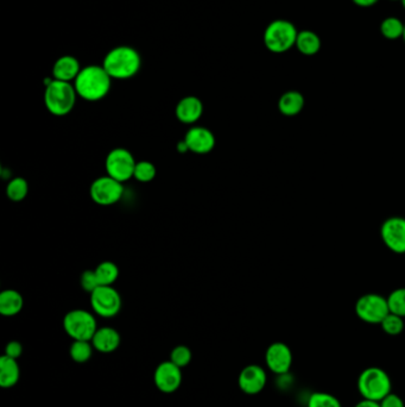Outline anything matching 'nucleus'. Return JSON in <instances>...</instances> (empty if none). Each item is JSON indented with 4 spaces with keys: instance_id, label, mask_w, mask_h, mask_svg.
Segmentation results:
<instances>
[{
    "instance_id": "obj_39",
    "label": "nucleus",
    "mask_w": 405,
    "mask_h": 407,
    "mask_svg": "<svg viewBox=\"0 0 405 407\" xmlns=\"http://www.w3.org/2000/svg\"><path fill=\"white\" fill-rule=\"evenodd\" d=\"M401 3H402L403 7H404L405 10V0H401Z\"/></svg>"
},
{
    "instance_id": "obj_30",
    "label": "nucleus",
    "mask_w": 405,
    "mask_h": 407,
    "mask_svg": "<svg viewBox=\"0 0 405 407\" xmlns=\"http://www.w3.org/2000/svg\"><path fill=\"white\" fill-rule=\"evenodd\" d=\"M379 325L383 328V331L390 336L401 335L404 330L403 317H399L397 314L391 313V312L383 319Z\"/></svg>"
},
{
    "instance_id": "obj_17",
    "label": "nucleus",
    "mask_w": 405,
    "mask_h": 407,
    "mask_svg": "<svg viewBox=\"0 0 405 407\" xmlns=\"http://www.w3.org/2000/svg\"><path fill=\"white\" fill-rule=\"evenodd\" d=\"M82 67L80 61L73 55L58 57L53 66V78L60 81L74 82Z\"/></svg>"
},
{
    "instance_id": "obj_27",
    "label": "nucleus",
    "mask_w": 405,
    "mask_h": 407,
    "mask_svg": "<svg viewBox=\"0 0 405 407\" xmlns=\"http://www.w3.org/2000/svg\"><path fill=\"white\" fill-rule=\"evenodd\" d=\"M156 166L153 162H150V161H139L135 164L133 178L137 181L146 184V182L153 181V179L156 178Z\"/></svg>"
},
{
    "instance_id": "obj_6",
    "label": "nucleus",
    "mask_w": 405,
    "mask_h": 407,
    "mask_svg": "<svg viewBox=\"0 0 405 407\" xmlns=\"http://www.w3.org/2000/svg\"><path fill=\"white\" fill-rule=\"evenodd\" d=\"M63 328L74 341H92L96 335L98 324L94 314L88 311L76 308L68 312L63 318Z\"/></svg>"
},
{
    "instance_id": "obj_22",
    "label": "nucleus",
    "mask_w": 405,
    "mask_h": 407,
    "mask_svg": "<svg viewBox=\"0 0 405 407\" xmlns=\"http://www.w3.org/2000/svg\"><path fill=\"white\" fill-rule=\"evenodd\" d=\"M21 376V369L17 360L4 355L0 358V386L11 388L17 383Z\"/></svg>"
},
{
    "instance_id": "obj_3",
    "label": "nucleus",
    "mask_w": 405,
    "mask_h": 407,
    "mask_svg": "<svg viewBox=\"0 0 405 407\" xmlns=\"http://www.w3.org/2000/svg\"><path fill=\"white\" fill-rule=\"evenodd\" d=\"M78 99L73 82L46 79L44 105L50 114L56 117H64L74 110Z\"/></svg>"
},
{
    "instance_id": "obj_18",
    "label": "nucleus",
    "mask_w": 405,
    "mask_h": 407,
    "mask_svg": "<svg viewBox=\"0 0 405 407\" xmlns=\"http://www.w3.org/2000/svg\"><path fill=\"white\" fill-rule=\"evenodd\" d=\"M94 349L101 353H111L121 346V335L116 328L110 326H103L96 330V335L93 336L92 341Z\"/></svg>"
},
{
    "instance_id": "obj_32",
    "label": "nucleus",
    "mask_w": 405,
    "mask_h": 407,
    "mask_svg": "<svg viewBox=\"0 0 405 407\" xmlns=\"http://www.w3.org/2000/svg\"><path fill=\"white\" fill-rule=\"evenodd\" d=\"M80 285H81V288L85 291V292L91 293L94 292L98 287L100 286L99 280H98V276H96V269H87V271H83L81 274V278H80Z\"/></svg>"
},
{
    "instance_id": "obj_35",
    "label": "nucleus",
    "mask_w": 405,
    "mask_h": 407,
    "mask_svg": "<svg viewBox=\"0 0 405 407\" xmlns=\"http://www.w3.org/2000/svg\"><path fill=\"white\" fill-rule=\"evenodd\" d=\"M353 4L357 5V6L364 7V9H367V7H372L378 4L379 0H352Z\"/></svg>"
},
{
    "instance_id": "obj_36",
    "label": "nucleus",
    "mask_w": 405,
    "mask_h": 407,
    "mask_svg": "<svg viewBox=\"0 0 405 407\" xmlns=\"http://www.w3.org/2000/svg\"><path fill=\"white\" fill-rule=\"evenodd\" d=\"M354 407H381V403L378 401H374V400L363 399Z\"/></svg>"
},
{
    "instance_id": "obj_40",
    "label": "nucleus",
    "mask_w": 405,
    "mask_h": 407,
    "mask_svg": "<svg viewBox=\"0 0 405 407\" xmlns=\"http://www.w3.org/2000/svg\"><path fill=\"white\" fill-rule=\"evenodd\" d=\"M389 1H401V0H389Z\"/></svg>"
},
{
    "instance_id": "obj_19",
    "label": "nucleus",
    "mask_w": 405,
    "mask_h": 407,
    "mask_svg": "<svg viewBox=\"0 0 405 407\" xmlns=\"http://www.w3.org/2000/svg\"><path fill=\"white\" fill-rule=\"evenodd\" d=\"M306 104L304 96L299 91H287L278 99V110L285 117H294L301 114Z\"/></svg>"
},
{
    "instance_id": "obj_1",
    "label": "nucleus",
    "mask_w": 405,
    "mask_h": 407,
    "mask_svg": "<svg viewBox=\"0 0 405 407\" xmlns=\"http://www.w3.org/2000/svg\"><path fill=\"white\" fill-rule=\"evenodd\" d=\"M112 80L113 79L105 71L103 64H88L82 68L73 84L78 98L96 103L106 98L111 91Z\"/></svg>"
},
{
    "instance_id": "obj_34",
    "label": "nucleus",
    "mask_w": 405,
    "mask_h": 407,
    "mask_svg": "<svg viewBox=\"0 0 405 407\" xmlns=\"http://www.w3.org/2000/svg\"><path fill=\"white\" fill-rule=\"evenodd\" d=\"M379 403H381V407H405L402 398L394 393L388 394L384 399L379 401Z\"/></svg>"
},
{
    "instance_id": "obj_13",
    "label": "nucleus",
    "mask_w": 405,
    "mask_h": 407,
    "mask_svg": "<svg viewBox=\"0 0 405 407\" xmlns=\"http://www.w3.org/2000/svg\"><path fill=\"white\" fill-rule=\"evenodd\" d=\"M265 362L267 368L275 374H287L292 368V349L285 343H272L265 353Z\"/></svg>"
},
{
    "instance_id": "obj_20",
    "label": "nucleus",
    "mask_w": 405,
    "mask_h": 407,
    "mask_svg": "<svg viewBox=\"0 0 405 407\" xmlns=\"http://www.w3.org/2000/svg\"><path fill=\"white\" fill-rule=\"evenodd\" d=\"M24 306V299L16 289H5L0 293V313L5 317L17 316Z\"/></svg>"
},
{
    "instance_id": "obj_33",
    "label": "nucleus",
    "mask_w": 405,
    "mask_h": 407,
    "mask_svg": "<svg viewBox=\"0 0 405 407\" xmlns=\"http://www.w3.org/2000/svg\"><path fill=\"white\" fill-rule=\"evenodd\" d=\"M21 353H23V346L18 341H11L5 346V355L11 358L17 360L18 357L21 356Z\"/></svg>"
},
{
    "instance_id": "obj_21",
    "label": "nucleus",
    "mask_w": 405,
    "mask_h": 407,
    "mask_svg": "<svg viewBox=\"0 0 405 407\" xmlns=\"http://www.w3.org/2000/svg\"><path fill=\"white\" fill-rule=\"evenodd\" d=\"M322 42L320 36L313 30H301L296 39V49L304 56H314L321 50Z\"/></svg>"
},
{
    "instance_id": "obj_16",
    "label": "nucleus",
    "mask_w": 405,
    "mask_h": 407,
    "mask_svg": "<svg viewBox=\"0 0 405 407\" xmlns=\"http://www.w3.org/2000/svg\"><path fill=\"white\" fill-rule=\"evenodd\" d=\"M175 114L183 124H194L202 117L203 103L198 96H185L176 105Z\"/></svg>"
},
{
    "instance_id": "obj_7",
    "label": "nucleus",
    "mask_w": 405,
    "mask_h": 407,
    "mask_svg": "<svg viewBox=\"0 0 405 407\" xmlns=\"http://www.w3.org/2000/svg\"><path fill=\"white\" fill-rule=\"evenodd\" d=\"M135 164L137 161L135 160V156L130 150L125 148L111 150L105 160L106 174L123 184L133 178Z\"/></svg>"
},
{
    "instance_id": "obj_23",
    "label": "nucleus",
    "mask_w": 405,
    "mask_h": 407,
    "mask_svg": "<svg viewBox=\"0 0 405 407\" xmlns=\"http://www.w3.org/2000/svg\"><path fill=\"white\" fill-rule=\"evenodd\" d=\"M404 25L402 19L395 16H390L383 19L379 26L381 34L384 39L389 41H396V39H402L403 32H404Z\"/></svg>"
},
{
    "instance_id": "obj_4",
    "label": "nucleus",
    "mask_w": 405,
    "mask_h": 407,
    "mask_svg": "<svg viewBox=\"0 0 405 407\" xmlns=\"http://www.w3.org/2000/svg\"><path fill=\"white\" fill-rule=\"evenodd\" d=\"M299 30L288 19L278 18L267 24L264 30V46L274 54L287 53L296 44Z\"/></svg>"
},
{
    "instance_id": "obj_5",
    "label": "nucleus",
    "mask_w": 405,
    "mask_h": 407,
    "mask_svg": "<svg viewBox=\"0 0 405 407\" xmlns=\"http://www.w3.org/2000/svg\"><path fill=\"white\" fill-rule=\"evenodd\" d=\"M391 378L388 373L379 367L364 369L358 378V389L364 399L381 401L391 393Z\"/></svg>"
},
{
    "instance_id": "obj_26",
    "label": "nucleus",
    "mask_w": 405,
    "mask_h": 407,
    "mask_svg": "<svg viewBox=\"0 0 405 407\" xmlns=\"http://www.w3.org/2000/svg\"><path fill=\"white\" fill-rule=\"evenodd\" d=\"M93 349L94 346L91 341H74L71 343L69 353H71V360L76 363H86L87 361L91 360Z\"/></svg>"
},
{
    "instance_id": "obj_8",
    "label": "nucleus",
    "mask_w": 405,
    "mask_h": 407,
    "mask_svg": "<svg viewBox=\"0 0 405 407\" xmlns=\"http://www.w3.org/2000/svg\"><path fill=\"white\" fill-rule=\"evenodd\" d=\"M356 313L359 319L367 324H381L390 313L388 299L376 293L364 294L357 300Z\"/></svg>"
},
{
    "instance_id": "obj_12",
    "label": "nucleus",
    "mask_w": 405,
    "mask_h": 407,
    "mask_svg": "<svg viewBox=\"0 0 405 407\" xmlns=\"http://www.w3.org/2000/svg\"><path fill=\"white\" fill-rule=\"evenodd\" d=\"M153 380L160 392L167 394L176 392L182 383L181 368L173 363L170 360L162 362L155 371Z\"/></svg>"
},
{
    "instance_id": "obj_37",
    "label": "nucleus",
    "mask_w": 405,
    "mask_h": 407,
    "mask_svg": "<svg viewBox=\"0 0 405 407\" xmlns=\"http://www.w3.org/2000/svg\"><path fill=\"white\" fill-rule=\"evenodd\" d=\"M178 151H180V153L182 154L187 153V151H189L188 146H187V144H185V141H182V142L178 143Z\"/></svg>"
},
{
    "instance_id": "obj_38",
    "label": "nucleus",
    "mask_w": 405,
    "mask_h": 407,
    "mask_svg": "<svg viewBox=\"0 0 405 407\" xmlns=\"http://www.w3.org/2000/svg\"><path fill=\"white\" fill-rule=\"evenodd\" d=\"M402 39H403V41H404V43H405V25H404V32H403V37H402Z\"/></svg>"
},
{
    "instance_id": "obj_24",
    "label": "nucleus",
    "mask_w": 405,
    "mask_h": 407,
    "mask_svg": "<svg viewBox=\"0 0 405 407\" xmlns=\"http://www.w3.org/2000/svg\"><path fill=\"white\" fill-rule=\"evenodd\" d=\"M96 276L100 286H113L119 278V268L112 261H103L96 268Z\"/></svg>"
},
{
    "instance_id": "obj_2",
    "label": "nucleus",
    "mask_w": 405,
    "mask_h": 407,
    "mask_svg": "<svg viewBox=\"0 0 405 407\" xmlns=\"http://www.w3.org/2000/svg\"><path fill=\"white\" fill-rule=\"evenodd\" d=\"M103 67L113 80H128L138 74L142 56L133 46H114L103 57Z\"/></svg>"
},
{
    "instance_id": "obj_15",
    "label": "nucleus",
    "mask_w": 405,
    "mask_h": 407,
    "mask_svg": "<svg viewBox=\"0 0 405 407\" xmlns=\"http://www.w3.org/2000/svg\"><path fill=\"white\" fill-rule=\"evenodd\" d=\"M267 371L258 364H250L244 368L238 378V385L242 392L255 396L263 391L267 385Z\"/></svg>"
},
{
    "instance_id": "obj_31",
    "label": "nucleus",
    "mask_w": 405,
    "mask_h": 407,
    "mask_svg": "<svg viewBox=\"0 0 405 407\" xmlns=\"http://www.w3.org/2000/svg\"><path fill=\"white\" fill-rule=\"evenodd\" d=\"M192 350L189 349L187 346H175L170 353V361L173 363L176 364L178 367L185 368L192 361Z\"/></svg>"
},
{
    "instance_id": "obj_10",
    "label": "nucleus",
    "mask_w": 405,
    "mask_h": 407,
    "mask_svg": "<svg viewBox=\"0 0 405 407\" xmlns=\"http://www.w3.org/2000/svg\"><path fill=\"white\" fill-rule=\"evenodd\" d=\"M124 194V184L103 175L96 179L89 189V196L99 206H112L121 199Z\"/></svg>"
},
{
    "instance_id": "obj_11",
    "label": "nucleus",
    "mask_w": 405,
    "mask_h": 407,
    "mask_svg": "<svg viewBox=\"0 0 405 407\" xmlns=\"http://www.w3.org/2000/svg\"><path fill=\"white\" fill-rule=\"evenodd\" d=\"M381 241L392 253H405V218L391 217L381 224Z\"/></svg>"
},
{
    "instance_id": "obj_29",
    "label": "nucleus",
    "mask_w": 405,
    "mask_h": 407,
    "mask_svg": "<svg viewBox=\"0 0 405 407\" xmlns=\"http://www.w3.org/2000/svg\"><path fill=\"white\" fill-rule=\"evenodd\" d=\"M308 407H342L340 400L333 394L324 392L313 393L308 400Z\"/></svg>"
},
{
    "instance_id": "obj_14",
    "label": "nucleus",
    "mask_w": 405,
    "mask_h": 407,
    "mask_svg": "<svg viewBox=\"0 0 405 407\" xmlns=\"http://www.w3.org/2000/svg\"><path fill=\"white\" fill-rule=\"evenodd\" d=\"M183 141L188 146L189 151L198 155L210 154L217 143L213 132L205 126H193L189 129Z\"/></svg>"
},
{
    "instance_id": "obj_28",
    "label": "nucleus",
    "mask_w": 405,
    "mask_h": 407,
    "mask_svg": "<svg viewBox=\"0 0 405 407\" xmlns=\"http://www.w3.org/2000/svg\"><path fill=\"white\" fill-rule=\"evenodd\" d=\"M386 299L390 312L405 318V287L394 289Z\"/></svg>"
},
{
    "instance_id": "obj_25",
    "label": "nucleus",
    "mask_w": 405,
    "mask_h": 407,
    "mask_svg": "<svg viewBox=\"0 0 405 407\" xmlns=\"http://www.w3.org/2000/svg\"><path fill=\"white\" fill-rule=\"evenodd\" d=\"M29 193V182L26 179L17 176L11 180L6 186V196L11 201L21 203Z\"/></svg>"
},
{
    "instance_id": "obj_9",
    "label": "nucleus",
    "mask_w": 405,
    "mask_h": 407,
    "mask_svg": "<svg viewBox=\"0 0 405 407\" xmlns=\"http://www.w3.org/2000/svg\"><path fill=\"white\" fill-rule=\"evenodd\" d=\"M91 306L99 317H116L123 306L121 293L113 286H99L91 293Z\"/></svg>"
}]
</instances>
